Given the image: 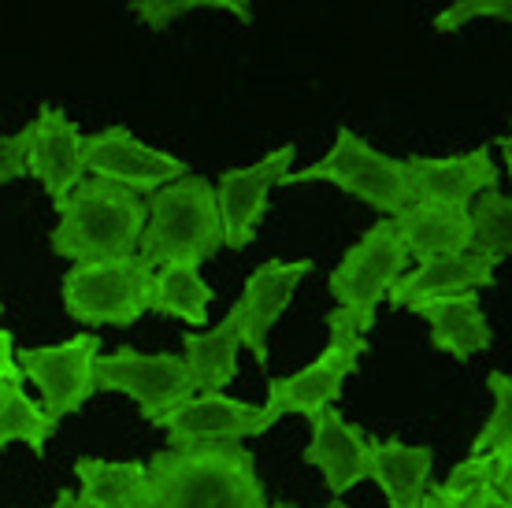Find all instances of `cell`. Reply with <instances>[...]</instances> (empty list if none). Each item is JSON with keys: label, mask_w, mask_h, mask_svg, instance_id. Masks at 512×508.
I'll return each instance as SVG.
<instances>
[{"label": "cell", "mask_w": 512, "mask_h": 508, "mask_svg": "<svg viewBox=\"0 0 512 508\" xmlns=\"http://www.w3.org/2000/svg\"><path fill=\"white\" fill-rule=\"evenodd\" d=\"M49 508H93V505L82 494H75V490H60V497Z\"/></svg>", "instance_id": "obj_33"}, {"label": "cell", "mask_w": 512, "mask_h": 508, "mask_svg": "<svg viewBox=\"0 0 512 508\" xmlns=\"http://www.w3.org/2000/svg\"><path fill=\"white\" fill-rule=\"evenodd\" d=\"M498 149H501V156H505V175L512 178V130H509V138H498Z\"/></svg>", "instance_id": "obj_34"}, {"label": "cell", "mask_w": 512, "mask_h": 508, "mask_svg": "<svg viewBox=\"0 0 512 508\" xmlns=\"http://www.w3.org/2000/svg\"><path fill=\"white\" fill-rule=\"evenodd\" d=\"M0 312H4V301H0Z\"/></svg>", "instance_id": "obj_37"}, {"label": "cell", "mask_w": 512, "mask_h": 508, "mask_svg": "<svg viewBox=\"0 0 512 508\" xmlns=\"http://www.w3.org/2000/svg\"><path fill=\"white\" fill-rule=\"evenodd\" d=\"M472 19H505V23H512V0H457L446 12H438L435 30L438 34H457Z\"/></svg>", "instance_id": "obj_29"}, {"label": "cell", "mask_w": 512, "mask_h": 508, "mask_svg": "<svg viewBox=\"0 0 512 508\" xmlns=\"http://www.w3.org/2000/svg\"><path fill=\"white\" fill-rule=\"evenodd\" d=\"M245 345V316L242 301H234L231 312L208 331L182 334V356L190 368L197 394H219L238 379V349Z\"/></svg>", "instance_id": "obj_18"}, {"label": "cell", "mask_w": 512, "mask_h": 508, "mask_svg": "<svg viewBox=\"0 0 512 508\" xmlns=\"http://www.w3.org/2000/svg\"><path fill=\"white\" fill-rule=\"evenodd\" d=\"M305 182H331V186H338L349 197L372 204L375 212H383V216H397L401 208H409L416 201L409 164L372 149L368 141L357 138L349 127H338L334 149L323 156L320 164L290 171L279 186H305Z\"/></svg>", "instance_id": "obj_4"}, {"label": "cell", "mask_w": 512, "mask_h": 508, "mask_svg": "<svg viewBox=\"0 0 512 508\" xmlns=\"http://www.w3.org/2000/svg\"><path fill=\"white\" fill-rule=\"evenodd\" d=\"M201 8H219V12H231L238 23H253V0H130V12L141 26L149 30H167L171 23L186 19L190 12H201Z\"/></svg>", "instance_id": "obj_26"}, {"label": "cell", "mask_w": 512, "mask_h": 508, "mask_svg": "<svg viewBox=\"0 0 512 508\" xmlns=\"http://www.w3.org/2000/svg\"><path fill=\"white\" fill-rule=\"evenodd\" d=\"M26 160H30V123L19 134H0V186L30 175Z\"/></svg>", "instance_id": "obj_31"}, {"label": "cell", "mask_w": 512, "mask_h": 508, "mask_svg": "<svg viewBox=\"0 0 512 508\" xmlns=\"http://www.w3.org/2000/svg\"><path fill=\"white\" fill-rule=\"evenodd\" d=\"M394 219L401 242L409 256L420 264L427 256L461 253L472 249V208L461 204H438V201H412L401 208Z\"/></svg>", "instance_id": "obj_19"}, {"label": "cell", "mask_w": 512, "mask_h": 508, "mask_svg": "<svg viewBox=\"0 0 512 508\" xmlns=\"http://www.w3.org/2000/svg\"><path fill=\"white\" fill-rule=\"evenodd\" d=\"M472 245L494 264L512 256V197L487 190L475 197L472 208Z\"/></svg>", "instance_id": "obj_25"}, {"label": "cell", "mask_w": 512, "mask_h": 508, "mask_svg": "<svg viewBox=\"0 0 512 508\" xmlns=\"http://www.w3.org/2000/svg\"><path fill=\"white\" fill-rule=\"evenodd\" d=\"M212 290L201 279V264H164L153 275V301L149 312L171 319H186L190 327H205Z\"/></svg>", "instance_id": "obj_23"}, {"label": "cell", "mask_w": 512, "mask_h": 508, "mask_svg": "<svg viewBox=\"0 0 512 508\" xmlns=\"http://www.w3.org/2000/svg\"><path fill=\"white\" fill-rule=\"evenodd\" d=\"M86 171L134 193H156L186 175V164L179 156L138 141L127 127H108L86 138Z\"/></svg>", "instance_id": "obj_12"}, {"label": "cell", "mask_w": 512, "mask_h": 508, "mask_svg": "<svg viewBox=\"0 0 512 508\" xmlns=\"http://www.w3.org/2000/svg\"><path fill=\"white\" fill-rule=\"evenodd\" d=\"M446 483H487L512 501V442L494 449V453H472L449 471Z\"/></svg>", "instance_id": "obj_28"}, {"label": "cell", "mask_w": 512, "mask_h": 508, "mask_svg": "<svg viewBox=\"0 0 512 508\" xmlns=\"http://www.w3.org/2000/svg\"><path fill=\"white\" fill-rule=\"evenodd\" d=\"M435 449L409 445L401 438H372V479L386 494L390 508H416L431 490Z\"/></svg>", "instance_id": "obj_20"}, {"label": "cell", "mask_w": 512, "mask_h": 508, "mask_svg": "<svg viewBox=\"0 0 512 508\" xmlns=\"http://www.w3.org/2000/svg\"><path fill=\"white\" fill-rule=\"evenodd\" d=\"M416 508H442V505H438V497L431 494V490H427V497H423V501H420Z\"/></svg>", "instance_id": "obj_36"}, {"label": "cell", "mask_w": 512, "mask_h": 508, "mask_svg": "<svg viewBox=\"0 0 512 508\" xmlns=\"http://www.w3.org/2000/svg\"><path fill=\"white\" fill-rule=\"evenodd\" d=\"M312 275V260H297V264H282V260H268L260 264L245 279L242 290V316H245V345L253 349L256 364L268 368V334L282 319V312L290 308L297 286Z\"/></svg>", "instance_id": "obj_17"}, {"label": "cell", "mask_w": 512, "mask_h": 508, "mask_svg": "<svg viewBox=\"0 0 512 508\" xmlns=\"http://www.w3.org/2000/svg\"><path fill=\"white\" fill-rule=\"evenodd\" d=\"M327 334L331 342L308 368L286 375V379H268V401L290 416H320L323 408H331L342 397V386L353 371L360 368V356L368 353V331L357 323L353 312L334 308L327 312Z\"/></svg>", "instance_id": "obj_6"}, {"label": "cell", "mask_w": 512, "mask_h": 508, "mask_svg": "<svg viewBox=\"0 0 512 508\" xmlns=\"http://www.w3.org/2000/svg\"><path fill=\"white\" fill-rule=\"evenodd\" d=\"M0 382H19V386L26 382L23 368H19L15 338H12V331H4V327H0Z\"/></svg>", "instance_id": "obj_32"}, {"label": "cell", "mask_w": 512, "mask_h": 508, "mask_svg": "<svg viewBox=\"0 0 512 508\" xmlns=\"http://www.w3.org/2000/svg\"><path fill=\"white\" fill-rule=\"evenodd\" d=\"M78 494L93 508H145L149 497V464L141 460L82 457L75 464Z\"/></svg>", "instance_id": "obj_22"}, {"label": "cell", "mask_w": 512, "mask_h": 508, "mask_svg": "<svg viewBox=\"0 0 512 508\" xmlns=\"http://www.w3.org/2000/svg\"><path fill=\"white\" fill-rule=\"evenodd\" d=\"M294 145H279L275 153H268L264 160H256L253 167H234L223 171L216 186L219 201V219H223V245L242 253L256 242L260 223L268 216L271 190L279 186L282 178L294 171Z\"/></svg>", "instance_id": "obj_11"}, {"label": "cell", "mask_w": 512, "mask_h": 508, "mask_svg": "<svg viewBox=\"0 0 512 508\" xmlns=\"http://www.w3.org/2000/svg\"><path fill=\"white\" fill-rule=\"evenodd\" d=\"M97 334H75L64 345H41V349H19V368L26 382H34L41 405L49 416L64 420L82 412V405L97 394V356H101Z\"/></svg>", "instance_id": "obj_9"}, {"label": "cell", "mask_w": 512, "mask_h": 508, "mask_svg": "<svg viewBox=\"0 0 512 508\" xmlns=\"http://www.w3.org/2000/svg\"><path fill=\"white\" fill-rule=\"evenodd\" d=\"M494 260L483 256L479 249H461V253L427 256L416 264V271H405L401 279L390 286L386 301L390 308H409L416 312L427 301L438 297H457V293H479L494 286Z\"/></svg>", "instance_id": "obj_15"}, {"label": "cell", "mask_w": 512, "mask_h": 508, "mask_svg": "<svg viewBox=\"0 0 512 508\" xmlns=\"http://www.w3.org/2000/svg\"><path fill=\"white\" fill-rule=\"evenodd\" d=\"M97 394H127L138 405L141 420H164L171 408H179L193 397V379L186 356L179 353H138V349H116L97 356Z\"/></svg>", "instance_id": "obj_8"}, {"label": "cell", "mask_w": 512, "mask_h": 508, "mask_svg": "<svg viewBox=\"0 0 512 508\" xmlns=\"http://www.w3.org/2000/svg\"><path fill=\"white\" fill-rule=\"evenodd\" d=\"M145 508H268V494L242 442H193L149 460Z\"/></svg>", "instance_id": "obj_1"}, {"label": "cell", "mask_w": 512, "mask_h": 508, "mask_svg": "<svg viewBox=\"0 0 512 508\" xmlns=\"http://www.w3.org/2000/svg\"><path fill=\"white\" fill-rule=\"evenodd\" d=\"M487 390L494 397V408H490V420L483 423V431L475 434L472 453H494V449L512 442V379L505 371H490Z\"/></svg>", "instance_id": "obj_27"}, {"label": "cell", "mask_w": 512, "mask_h": 508, "mask_svg": "<svg viewBox=\"0 0 512 508\" xmlns=\"http://www.w3.org/2000/svg\"><path fill=\"white\" fill-rule=\"evenodd\" d=\"M431 494L442 508H512L509 497H501L487 483H435Z\"/></svg>", "instance_id": "obj_30"}, {"label": "cell", "mask_w": 512, "mask_h": 508, "mask_svg": "<svg viewBox=\"0 0 512 508\" xmlns=\"http://www.w3.org/2000/svg\"><path fill=\"white\" fill-rule=\"evenodd\" d=\"M56 212L60 223L52 227L49 238L52 253L71 264H93V260H123L138 253L149 201L119 182L90 175L56 204Z\"/></svg>", "instance_id": "obj_2"}, {"label": "cell", "mask_w": 512, "mask_h": 508, "mask_svg": "<svg viewBox=\"0 0 512 508\" xmlns=\"http://www.w3.org/2000/svg\"><path fill=\"white\" fill-rule=\"evenodd\" d=\"M223 249L216 186L201 175H182L149 197V219L141 230L138 256L149 267L205 264Z\"/></svg>", "instance_id": "obj_3"}, {"label": "cell", "mask_w": 512, "mask_h": 508, "mask_svg": "<svg viewBox=\"0 0 512 508\" xmlns=\"http://www.w3.org/2000/svg\"><path fill=\"white\" fill-rule=\"evenodd\" d=\"M30 175L38 178L52 204H60L67 193L86 178V134L75 119L56 108L41 104L38 119L30 123Z\"/></svg>", "instance_id": "obj_13"}, {"label": "cell", "mask_w": 512, "mask_h": 508, "mask_svg": "<svg viewBox=\"0 0 512 508\" xmlns=\"http://www.w3.org/2000/svg\"><path fill=\"white\" fill-rule=\"evenodd\" d=\"M271 508H294V505H290V501H275ZM327 508H349V505H342V497H334V501Z\"/></svg>", "instance_id": "obj_35"}, {"label": "cell", "mask_w": 512, "mask_h": 508, "mask_svg": "<svg viewBox=\"0 0 512 508\" xmlns=\"http://www.w3.org/2000/svg\"><path fill=\"white\" fill-rule=\"evenodd\" d=\"M275 401L268 405H249V401H234L223 390L219 394H193L179 408H171L164 420L156 423L167 434L171 445H193V442H242L268 434L282 420Z\"/></svg>", "instance_id": "obj_10"}, {"label": "cell", "mask_w": 512, "mask_h": 508, "mask_svg": "<svg viewBox=\"0 0 512 508\" xmlns=\"http://www.w3.org/2000/svg\"><path fill=\"white\" fill-rule=\"evenodd\" d=\"M409 249L401 242V234H397L394 219L383 216L375 227H368V234L360 238L346 256H342V264L331 271V293L338 308H346L357 316V323L364 331H372L375 327V316H379V305H383V297L390 293L405 271H409Z\"/></svg>", "instance_id": "obj_7"}, {"label": "cell", "mask_w": 512, "mask_h": 508, "mask_svg": "<svg viewBox=\"0 0 512 508\" xmlns=\"http://www.w3.org/2000/svg\"><path fill=\"white\" fill-rule=\"evenodd\" d=\"M153 275L138 253L75 264L64 275V308L82 327H134L153 301Z\"/></svg>", "instance_id": "obj_5"}, {"label": "cell", "mask_w": 512, "mask_h": 508, "mask_svg": "<svg viewBox=\"0 0 512 508\" xmlns=\"http://www.w3.org/2000/svg\"><path fill=\"white\" fill-rule=\"evenodd\" d=\"M416 316L427 319L431 327V345L449 353L453 360H472L475 353L490 349L494 331L487 323V312L475 293H457V297H438L416 308Z\"/></svg>", "instance_id": "obj_21"}, {"label": "cell", "mask_w": 512, "mask_h": 508, "mask_svg": "<svg viewBox=\"0 0 512 508\" xmlns=\"http://www.w3.org/2000/svg\"><path fill=\"white\" fill-rule=\"evenodd\" d=\"M301 460L320 471L334 497H342L357 483L372 479V438L331 405L312 416V442L305 445Z\"/></svg>", "instance_id": "obj_14"}, {"label": "cell", "mask_w": 512, "mask_h": 508, "mask_svg": "<svg viewBox=\"0 0 512 508\" xmlns=\"http://www.w3.org/2000/svg\"><path fill=\"white\" fill-rule=\"evenodd\" d=\"M56 427L60 420L49 416L45 405L26 394L19 382H0V449L23 442L34 457H45Z\"/></svg>", "instance_id": "obj_24"}, {"label": "cell", "mask_w": 512, "mask_h": 508, "mask_svg": "<svg viewBox=\"0 0 512 508\" xmlns=\"http://www.w3.org/2000/svg\"><path fill=\"white\" fill-rule=\"evenodd\" d=\"M409 178L416 201L461 204L472 208L479 193L498 190L501 167L490 160V149H475L461 156H409Z\"/></svg>", "instance_id": "obj_16"}]
</instances>
